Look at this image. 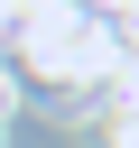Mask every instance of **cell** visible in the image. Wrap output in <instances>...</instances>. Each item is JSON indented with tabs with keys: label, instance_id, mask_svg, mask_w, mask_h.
I'll use <instances>...</instances> for the list:
<instances>
[{
	"label": "cell",
	"instance_id": "1",
	"mask_svg": "<svg viewBox=\"0 0 139 148\" xmlns=\"http://www.w3.org/2000/svg\"><path fill=\"white\" fill-rule=\"evenodd\" d=\"M9 120H19V83L0 74V130H9Z\"/></svg>",
	"mask_w": 139,
	"mask_h": 148
}]
</instances>
